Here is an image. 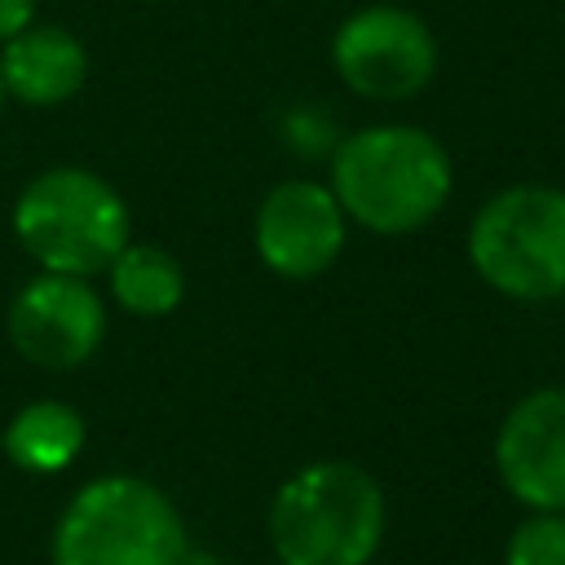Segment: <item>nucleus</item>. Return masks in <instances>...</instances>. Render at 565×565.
<instances>
[{
  "label": "nucleus",
  "mask_w": 565,
  "mask_h": 565,
  "mask_svg": "<svg viewBox=\"0 0 565 565\" xmlns=\"http://www.w3.org/2000/svg\"><path fill=\"white\" fill-rule=\"evenodd\" d=\"M93 57L88 44L57 22H31L0 44V79L9 102L31 110H53L88 88Z\"/></svg>",
  "instance_id": "9d476101"
},
{
  "label": "nucleus",
  "mask_w": 565,
  "mask_h": 565,
  "mask_svg": "<svg viewBox=\"0 0 565 565\" xmlns=\"http://www.w3.org/2000/svg\"><path fill=\"white\" fill-rule=\"evenodd\" d=\"M4 106H9V93H4V79H0V115H4Z\"/></svg>",
  "instance_id": "2eb2a0df"
},
{
  "label": "nucleus",
  "mask_w": 565,
  "mask_h": 565,
  "mask_svg": "<svg viewBox=\"0 0 565 565\" xmlns=\"http://www.w3.org/2000/svg\"><path fill=\"white\" fill-rule=\"evenodd\" d=\"M494 477L525 512H565V384L521 393L494 428Z\"/></svg>",
  "instance_id": "1a4fd4ad"
},
{
  "label": "nucleus",
  "mask_w": 565,
  "mask_h": 565,
  "mask_svg": "<svg viewBox=\"0 0 565 565\" xmlns=\"http://www.w3.org/2000/svg\"><path fill=\"white\" fill-rule=\"evenodd\" d=\"M9 230L18 252L35 269L102 278L119 247L132 238V212L115 181H106L102 172L53 163L18 190Z\"/></svg>",
  "instance_id": "20e7f679"
},
{
  "label": "nucleus",
  "mask_w": 565,
  "mask_h": 565,
  "mask_svg": "<svg viewBox=\"0 0 565 565\" xmlns=\"http://www.w3.org/2000/svg\"><path fill=\"white\" fill-rule=\"evenodd\" d=\"M110 331L106 296L93 278L35 269L4 309V335L13 353L35 371H79L97 358Z\"/></svg>",
  "instance_id": "0eeeda50"
},
{
  "label": "nucleus",
  "mask_w": 565,
  "mask_h": 565,
  "mask_svg": "<svg viewBox=\"0 0 565 565\" xmlns=\"http://www.w3.org/2000/svg\"><path fill=\"white\" fill-rule=\"evenodd\" d=\"M327 57L335 79L375 106L419 97L441 71V44L428 18L393 0L349 9L331 31Z\"/></svg>",
  "instance_id": "423d86ee"
},
{
  "label": "nucleus",
  "mask_w": 565,
  "mask_h": 565,
  "mask_svg": "<svg viewBox=\"0 0 565 565\" xmlns=\"http://www.w3.org/2000/svg\"><path fill=\"white\" fill-rule=\"evenodd\" d=\"M503 565H565V512H521L503 539Z\"/></svg>",
  "instance_id": "ddd939ff"
},
{
  "label": "nucleus",
  "mask_w": 565,
  "mask_h": 565,
  "mask_svg": "<svg viewBox=\"0 0 565 565\" xmlns=\"http://www.w3.org/2000/svg\"><path fill=\"white\" fill-rule=\"evenodd\" d=\"M102 278H106L115 309H124L128 318H141V322L177 313L190 296V274H185L181 256L159 243H141V238H128Z\"/></svg>",
  "instance_id": "f8f14e48"
},
{
  "label": "nucleus",
  "mask_w": 565,
  "mask_h": 565,
  "mask_svg": "<svg viewBox=\"0 0 565 565\" xmlns=\"http://www.w3.org/2000/svg\"><path fill=\"white\" fill-rule=\"evenodd\" d=\"M388 534V494L358 459H309L265 503L278 565H371Z\"/></svg>",
  "instance_id": "f03ea898"
},
{
  "label": "nucleus",
  "mask_w": 565,
  "mask_h": 565,
  "mask_svg": "<svg viewBox=\"0 0 565 565\" xmlns=\"http://www.w3.org/2000/svg\"><path fill=\"white\" fill-rule=\"evenodd\" d=\"M35 13H40V0H0V44L22 26H31Z\"/></svg>",
  "instance_id": "4468645a"
},
{
  "label": "nucleus",
  "mask_w": 565,
  "mask_h": 565,
  "mask_svg": "<svg viewBox=\"0 0 565 565\" xmlns=\"http://www.w3.org/2000/svg\"><path fill=\"white\" fill-rule=\"evenodd\" d=\"M463 256L503 300H565V185L512 181L490 190L468 221Z\"/></svg>",
  "instance_id": "39448f33"
},
{
  "label": "nucleus",
  "mask_w": 565,
  "mask_h": 565,
  "mask_svg": "<svg viewBox=\"0 0 565 565\" xmlns=\"http://www.w3.org/2000/svg\"><path fill=\"white\" fill-rule=\"evenodd\" d=\"M349 216L327 181H274L252 212V252L282 282H313L344 256Z\"/></svg>",
  "instance_id": "6e6552de"
},
{
  "label": "nucleus",
  "mask_w": 565,
  "mask_h": 565,
  "mask_svg": "<svg viewBox=\"0 0 565 565\" xmlns=\"http://www.w3.org/2000/svg\"><path fill=\"white\" fill-rule=\"evenodd\" d=\"M190 525L141 472H97L71 490L49 534V565H185Z\"/></svg>",
  "instance_id": "7ed1b4c3"
},
{
  "label": "nucleus",
  "mask_w": 565,
  "mask_h": 565,
  "mask_svg": "<svg viewBox=\"0 0 565 565\" xmlns=\"http://www.w3.org/2000/svg\"><path fill=\"white\" fill-rule=\"evenodd\" d=\"M327 185L349 225L375 238H406L446 212L455 194V159L437 132L384 119L353 128L331 146Z\"/></svg>",
  "instance_id": "f257e3e1"
},
{
  "label": "nucleus",
  "mask_w": 565,
  "mask_h": 565,
  "mask_svg": "<svg viewBox=\"0 0 565 565\" xmlns=\"http://www.w3.org/2000/svg\"><path fill=\"white\" fill-rule=\"evenodd\" d=\"M88 446V419L66 397H31L0 428L4 459L26 477L66 472Z\"/></svg>",
  "instance_id": "9b49d317"
}]
</instances>
